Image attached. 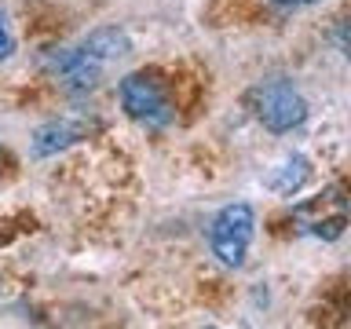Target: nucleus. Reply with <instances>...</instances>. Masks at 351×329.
Masks as SVG:
<instances>
[{
    "mask_svg": "<svg viewBox=\"0 0 351 329\" xmlns=\"http://www.w3.org/2000/svg\"><path fill=\"white\" fill-rule=\"evenodd\" d=\"M245 106L252 110V117L260 121L274 136L300 128L307 121V99L296 92L289 81H263L245 95Z\"/></svg>",
    "mask_w": 351,
    "mask_h": 329,
    "instance_id": "nucleus-1",
    "label": "nucleus"
},
{
    "mask_svg": "<svg viewBox=\"0 0 351 329\" xmlns=\"http://www.w3.org/2000/svg\"><path fill=\"white\" fill-rule=\"evenodd\" d=\"M307 175H311V164H307V158H300V154H293V158H285L278 169H274V175L267 180V186L274 194H285L293 197L300 186L307 183Z\"/></svg>",
    "mask_w": 351,
    "mask_h": 329,
    "instance_id": "nucleus-8",
    "label": "nucleus"
},
{
    "mask_svg": "<svg viewBox=\"0 0 351 329\" xmlns=\"http://www.w3.org/2000/svg\"><path fill=\"white\" fill-rule=\"evenodd\" d=\"M329 40H333V48H337V51L351 62V15L333 22V29H329Z\"/></svg>",
    "mask_w": 351,
    "mask_h": 329,
    "instance_id": "nucleus-9",
    "label": "nucleus"
},
{
    "mask_svg": "<svg viewBox=\"0 0 351 329\" xmlns=\"http://www.w3.org/2000/svg\"><path fill=\"white\" fill-rule=\"evenodd\" d=\"M44 73L51 77L55 84H62L66 92L81 95V92H92L99 84V77H103V59H95L92 51L84 48H59V51H48L40 59Z\"/></svg>",
    "mask_w": 351,
    "mask_h": 329,
    "instance_id": "nucleus-5",
    "label": "nucleus"
},
{
    "mask_svg": "<svg viewBox=\"0 0 351 329\" xmlns=\"http://www.w3.org/2000/svg\"><path fill=\"white\" fill-rule=\"evenodd\" d=\"M267 4H278V8H307V4H318V0H267Z\"/></svg>",
    "mask_w": 351,
    "mask_h": 329,
    "instance_id": "nucleus-11",
    "label": "nucleus"
},
{
    "mask_svg": "<svg viewBox=\"0 0 351 329\" xmlns=\"http://www.w3.org/2000/svg\"><path fill=\"white\" fill-rule=\"evenodd\" d=\"M11 51H15V37H11L4 15H0V59H11Z\"/></svg>",
    "mask_w": 351,
    "mask_h": 329,
    "instance_id": "nucleus-10",
    "label": "nucleus"
},
{
    "mask_svg": "<svg viewBox=\"0 0 351 329\" xmlns=\"http://www.w3.org/2000/svg\"><path fill=\"white\" fill-rule=\"evenodd\" d=\"M252 230H256V212L245 202H234L227 208H219L208 223V249L223 267H241L245 252L252 245Z\"/></svg>",
    "mask_w": 351,
    "mask_h": 329,
    "instance_id": "nucleus-2",
    "label": "nucleus"
},
{
    "mask_svg": "<svg viewBox=\"0 0 351 329\" xmlns=\"http://www.w3.org/2000/svg\"><path fill=\"white\" fill-rule=\"evenodd\" d=\"M293 216H296V223H300L307 234H315V238H322V241H333V238L344 234L351 205H348V197H344L340 186H329V191L300 202V205L293 208Z\"/></svg>",
    "mask_w": 351,
    "mask_h": 329,
    "instance_id": "nucleus-4",
    "label": "nucleus"
},
{
    "mask_svg": "<svg viewBox=\"0 0 351 329\" xmlns=\"http://www.w3.org/2000/svg\"><path fill=\"white\" fill-rule=\"evenodd\" d=\"M117 95H121V106L132 121L147 128H165L172 121V103L165 95L161 81H154L150 73H128L121 77L117 84Z\"/></svg>",
    "mask_w": 351,
    "mask_h": 329,
    "instance_id": "nucleus-3",
    "label": "nucleus"
},
{
    "mask_svg": "<svg viewBox=\"0 0 351 329\" xmlns=\"http://www.w3.org/2000/svg\"><path fill=\"white\" fill-rule=\"evenodd\" d=\"M81 48L92 51L95 59H103V62H114V59H125L132 51V40H128V33L117 29V26H99L81 40Z\"/></svg>",
    "mask_w": 351,
    "mask_h": 329,
    "instance_id": "nucleus-7",
    "label": "nucleus"
},
{
    "mask_svg": "<svg viewBox=\"0 0 351 329\" xmlns=\"http://www.w3.org/2000/svg\"><path fill=\"white\" fill-rule=\"evenodd\" d=\"M95 125L84 117H59V121H48V125H40L33 132V158H51V154H59L66 147H73V143L88 139V132Z\"/></svg>",
    "mask_w": 351,
    "mask_h": 329,
    "instance_id": "nucleus-6",
    "label": "nucleus"
}]
</instances>
